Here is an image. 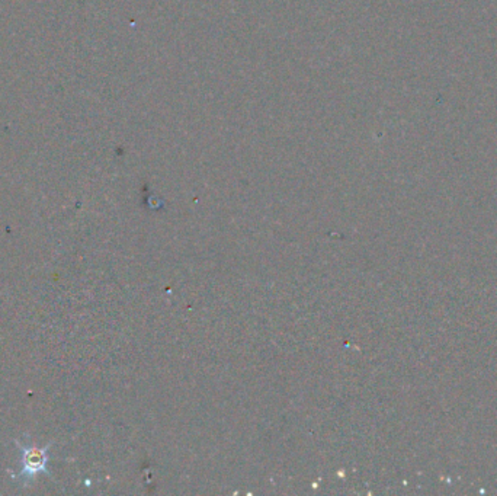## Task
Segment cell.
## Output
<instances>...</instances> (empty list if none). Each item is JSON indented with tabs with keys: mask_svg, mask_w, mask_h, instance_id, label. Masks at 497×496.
I'll return each mask as SVG.
<instances>
[{
	"mask_svg": "<svg viewBox=\"0 0 497 496\" xmlns=\"http://www.w3.org/2000/svg\"><path fill=\"white\" fill-rule=\"evenodd\" d=\"M18 449L21 451V470L18 478L23 482H30L35 479L38 475H50L48 473V446L38 449L33 444H21L16 441Z\"/></svg>",
	"mask_w": 497,
	"mask_h": 496,
	"instance_id": "1",
	"label": "cell"
}]
</instances>
